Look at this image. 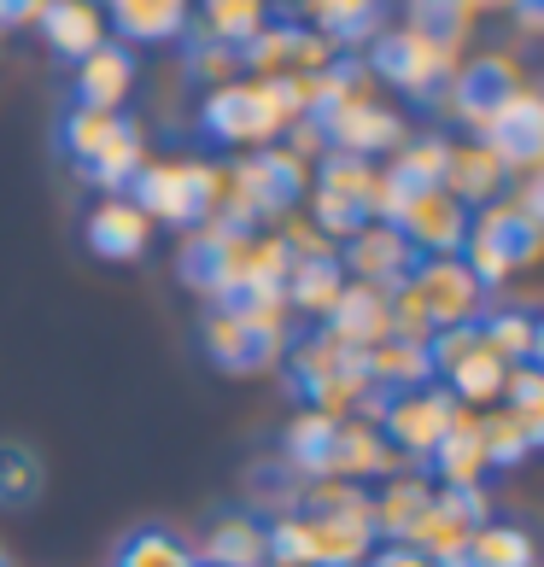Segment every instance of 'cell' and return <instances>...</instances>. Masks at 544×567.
Wrapping results in <instances>:
<instances>
[{
    "instance_id": "cell-1",
    "label": "cell",
    "mask_w": 544,
    "mask_h": 567,
    "mask_svg": "<svg viewBox=\"0 0 544 567\" xmlns=\"http://www.w3.org/2000/svg\"><path fill=\"white\" fill-rule=\"evenodd\" d=\"M305 187H310L305 158H292L287 146H253L246 158H235L223 171V199L212 223L258 228L264 217H287L305 199Z\"/></svg>"
},
{
    "instance_id": "cell-2",
    "label": "cell",
    "mask_w": 544,
    "mask_h": 567,
    "mask_svg": "<svg viewBox=\"0 0 544 567\" xmlns=\"http://www.w3.org/2000/svg\"><path fill=\"white\" fill-rule=\"evenodd\" d=\"M146 223H176V228H199L217 217V199H223V171L217 164H194V158H164V164H141L130 194Z\"/></svg>"
},
{
    "instance_id": "cell-3",
    "label": "cell",
    "mask_w": 544,
    "mask_h": 567,
    "mask_svg": "<svg viewBox=\"0 0 544 567\" xmlns=\"http://www.w3.org/2000/svg\"><path fill=\"white\" fill-rule=\"evenodd\" d=\"M205 357L228 374H253L287 351V305H205Z\"/></svg>"
},
{
    "instance_id": "cell-4",
    "label": "cell",
    "mask_w": 544,
    "mask_h": 567,
    "mask_svg": "<svg viewBox=\"0 0 544 567\" xmlns=\"http://www.w3.org/2000/svg\"><path fill=\"white\" fill-rule=\"evenodd\" d=\"M287 374L299 386V398H310V410H322V415H340L358 398H374V386L363 381V351H351L328 322H317L287 351Z\"/></svg>"
},
{
    "instance_id": "cell-5",
    "label": "cell",
    "mask_w": 544,
    "mask_h": 567,
    "mask_svg": "<svg viewBox=\"0 0 544 567\" xmlns=\"http://www.w3.org/2000/svg\"><path fill=\"white\" fill-rule=\"evenodd\" d=\"M258 235L264 228H235V223H199L194 240L182 246V281L205 292L212 305H235L246 281H253V258H258Z\"/></svg>"
},
{
    "instance_id": "cell-6",
    "label": "cell",
    "mask_w": 544,
    "mask_h": 567,
    "mask_svg": "<svg viewBox=\"0 0 544 567\" xmlns=\"http://www.w3.org/2000/svg\"><path fill=\"white\" fill-rule=\"evenodd\" d=\"M533 258H538V217L521 212L515 199L486 205L463 235V264L480 287H504L515 269H527Z\"/></svg>"
},
{
    "instance_id": "cell-7",
    "label": "cell",
    "mask_w": 544,
    "mask_h": 567,
    "mask_svg": "<svg viewBox=\"0 0 544 567\" xmlns=\"http://www.w3.org/2000/svg\"><path fill=\"white\" fill-rule=\"evenodd\" d=\"M369 71L387 76L392 89H404L410 100H439L451 89V71H456V48L433 41L422 30H381L374 35V53H369Z\"/></svg>"
},
{
    "instance_id": "cell-8",
    "label": "cell",
    "mask_w": 544,
    "mask_h": 567,
    "mask_svg": "<svg viewBox=\"0 0 544 567\" xmlns=\"http://www.w3.org/2000/svg\"><path fill=\"white\" fill-rule=\"evenodd\" d=\"M456 410L463 404H451V392L445 386H410V392H387L381 404H374V415H381V433L392 456H415V462H428L433 445L445 439V427L456 422Z\"/></svg>"
},
{
    "instance_id": "cell-9",
    "label": "cell",
    "mask_w": 544,
    "mask_h": 567,
    "mask_svg": "<svg viewBox=\"0 0 544 567\" xmlns=\"http://www.w3.org/2000/svg\"><path fill=\"white\" fill-rule=\"evenodd\" d=\"M492 520V503H486V486H439L433 503L422 509V520L410 527V550H422L428 561H463L474 527H486Z\"/></svg>"
},
{
    "instance_id": "cell-10",
    "label": "cell",
    "mask_w": 544,
    "mask_h": 567,
    "mask_svg": "<svg viewBox=\"0 0 544 567\" xmlns=\"http://www.w3.org/2000/svg\"><path fill=\"white\" fill-rule=\"evenodd\" d=\"M410 287H415V299H422L433 333H439V328L480 322V310H486V287L469 276L463 258H415Z\"/></svg>"
},
{
    "instance_id": "cell-11",
    "label": "cell",
    "mask_w": 544,
    "mask_h": 567,
    "mask_svg": "<svg viewBox=\"0 0 544 567\" xmlns=\"http://www.w3.org/2000/svg\"><path fill=\"white\" fill-rule=\"evenodd\" d=\"M333 258H340L346 281H363V287H381V292L404 287L410 269H415V251L392 223H363L358 235H346L333 246Z\"/></svg>"
},
{
    "instance_id": "cell-12",
    "label": "cell",
    "mask_w": 544,
    "mask_h": 567,
    "mask_svg": "<svg viewBox=\"0 0 544 567\" xmlns=\"http://www.w3.org/2000/svg\"><path fill=\"white\" fill-rule=\"evenodd\" d=\"M310 130L322 135L328 153H346V158H381L404 146V117L392 106H374V100H346L340 112H328Z\"/></svg>"
},
{
    "instance_id": "cell-13",
    "label": "cell",
    "mask_w": 544,
    "mask_h": 567,
    "mask_svg": "<svg viewBox=\"0 0 544 567\" xmlns=\"http://www.w3.org/2000/svg\"><path fill=\"white\" fill-rule=\"evenodd\" d=\"M392 228H399L410 240V251H422V258H456L463 235H469V212L445 194V187H415V194H404Z\"/></svg>"
},
{
    "instance_id": "cell-14",
    "label": "cell",
    "mask_w": 544,
    "mask_h": 567,
    "mask_svg": "<svg viewBox=\"0 0 544 567\" xmlns=\"http://www.w3.org/2000/svg\"><path fill=\"white\" fill-rule=\"evenodd\" d=\"M474 135H480V146H486V153L504 164L510 176H515V171H533L538 153H544V100H538L533 89L510 94Z\"/></svg>"
},
{
    "instance_id": "cell-15",
    "label": "cell",
    "mask_w": 544,
    "mask_h": 567,
    "mask_svg": "<svg viewBox=\"0 0 544 567\" xmlns=\"http://www.w3.org/2000/svg\"><path fill=\"white\" fill-rule=\"evenodd\" d=\"M527 82H521V65L510 53H486V59H474V65H463L451 76V106H456V117L469 123V130H480L497 106H504L510 94H521Z\"/></svg>"
},
{
    "instance_id": "cell-16",
    "label": "cell",
    "mask_w": 544,
    "mask_h": 567,
    "mask_svg": "<svg viewBox=\"0 0 544 567\" xmlns=\"http://www.w3.org/2000/svg\"><path fill=\"white\" fill-rule=\"evenodd\" d=\"M135 89V53L123 41H100L89 59H76V106L117 112Z\"/></svg>"
},
{
    "instance_id": "cell-17",
    "label": "cell",
    "mask_w": 544,
    "mask_h": 567,
    "mask_svg": "<svg viewBox=\"0 0 544 567\" xmlns=\"http://www.w3.org/2000/svg\"><path fill=\"white\" fill-rule=\"evenodd\" d=\"M399 468V456H392V445L374 427L363 422H346L340 415V427H333V445H328V468L322 480H346V486H363V480L374 474H392Z\"/></svg>"
},
{
    "instance_id": "cell-18",
    "label": "cell",
    "mask_w": 544,
    "mask_h": 567,
    "mask_svg": "<svg viewBox=\"0 0 544 567\" xmlns=\"http://www.w3.org/2000/svg\"><path fill=\"white\" fill-rule=\"evenodd\" d=\"M82 235H89V251H94V258H106V264H135L141 251H146V240H153V223H146L135 205L117 194V199H100V205H94Z\"/></svg>"
},
{
    "instance_id": "cell-19",
    "label": "cell",
    "mask_w": 544,
    "mask_h": 567,
    "mask_svg": "<svg viewBox=\"0 0 544 567\" xmlns=\"http://www.w3.org/2000/svg\"><path fill=\"white\" fill-rule=\"evenodd\" d=\"M428 468L439 474V486H480V480H486L492 462H486V439H480V415L474 410H456V422L433 445Z\"/></svg>"
},
{
    "instance_id": "cell-20",
    "label": "cell",
    "mask_w": 544,
    "mask_h": 567,
    "mask_svg": "<svg viewBox=\"0 0 544 567\" xmlns=\"http://www.w3.org/2000/svg\"><path fill=\"white\" fill-rule=\"evenodd\" d=\"M194 561H212V567H269V533L258 515H217L205 527V544Z\"/></svg>"
},
{
    "instance_id": "cell-21",
    "label": "cell",
    "mask_w": 544,
    "mask_h": 567,
    "mask_svg": "<svg viewBox=\"0 0 544 567\" xmlns=\"http://www.w3.org/2000/svg\"><path fill=\"white\" fill-rule=\"evenodd\" d=\"M439 187H445L463 212H469V205H497V199H504V187H510V171L474 141V146H451V164H445V182H439Z\"/></svg>"
},
{
    "instance_id": "cell-22",
    "label": "cell",
    "mask_w": 544,
    "mask_h": 567,
    "mask_svg": "<svg viewBox=\"0 0 544 567\" xmlns=\"http://www.w3.org/2000/svg\"><path fill=\"white\" fill-rule=\"evenodd\" d=\"M328 328L340 333V340H346L351 351H369V346L392 340V322H387V292H381V287H363V281H346V292H340V305H333Z\"/></svg>"
},
{
    "instance_id": "cell-23",
    "label": "cell",
    "mask_w": 544,
    "mask_h": 567,
    "mask_svg": "<svg viewBox=\"0 0 544 567\" xmlns=\"http://www.w3.org/2000/svg\"><path fill=\"white\" fill-rule=\"evenodd\" d=\"M428 503H433V486H428L422 474H392L387 486L369 497V527H374V538L404 544V538H410V527L422 520Z\"/></svg>"
},
{
    "instance_id": "cell-24",
    "label": "cell",
    "mask_w": 544,
    "mask_h": 567,
    "mask_svg": "<svg viewBox=\"0 0 544 567\" xmlns=\"http://www.w3.org/2000/svg\"><path fill=\"white\" fill-rule=\"evenodd\" d=\"M100 18H112L123 41H176L194 18V0H106Z\"/></svg>"
},
{
    "instance_id": "cell-25",
    "label": "cell",
    "mask_w": 544,
    "mask_h": 567,
    "mask_svg": "<svg viewBox=\"0 0 544 567\" xmlns=\"http://www.w3.org/2000/svg\"><path fill=\"white\" fill-rule=\"evenodd\" d=\"M35 24L48 35V48L65 53V59H89L100 41H106V18H100L94 0H48V12H41Z\"/></svg>"
},
{
    "instance_id": "cell-26",
    "label": "cell",
    "mask_w": 544,
    "mask_h": 567,
    "mask_svg": "<svg viewBox=\"0 0 544 567\" xmlns=\"http://www.w3.org/2000/svg\"><path fill=\"white\" fill-rule=\"evenodd\" d=\"M363 381L374 392H410V386H433V363H428V346L415 340H381L363 351Z\"/></svg>"
},
{
    "instance_id": "cell-27",
    "label": "cell",
    "mask_w": 544,
    "mask_h": 567,
    "mask_svg": "<svg viewBox=\"0 0 544 567\" xmlns=\"http://www.w3.org/2000/svg\"><path fill=\"white\" fill-rule=\"evenodd\" d=\"M340 292H346V269L340 258H292L287 269V310H305V317H317L328 322L333 317V305H340Z\"/></svg>"
},
{
    "instance_id": "cell-28",
    "label": "cell",
    "mask_w": 544,
    "mask_h": 567,
    "mask_svg": "<svg viewBox=\"0 0 544 567\" xmlns=\"http://www.w3.org/2000/svg\"><path fill=\"white\" fill-rule=\"evenodd\" d=\"M474 328H480V340H486V351L504 369L538 363V351H544V328H538L533 310H480Z\"/></svg>"
},
{
    "instance_id": "cell-29",
    "label": "cell",
    "mask_w": 544,
    "mask_h": 567,
    "mask_svg": "<svg viewBox=\"0 0 544 567\" xmlns=\"http://www.w3.org/2000/svg\"><path fill=\"white\" fill-rule=\"evenodd\" d=\"M141 164H146V141H141L135 123L123 117L117 130H112V141L100 146L89 164H76V176H82V182H94V187H106V194L117 199V194H130V182H135Z\"/></svg>"
},
{
    "instance_id": "cell-30",
    "label": "cell",
    "mask_w": 544,
    "mask_h": 567,
    "mask_svg": "<svg viewBox=\"0 0 544 567\" xmlns=\"http://www.w3.org/2000/svg\"><path fill=\"white\" fill-rule=\"evenodd\" d=\"M317 194L351 205L358 217L374 223V205H381V171L369 158H346V153H328L322 171H317Z\"/></svg>"
},
{
    "instance_id": "cell-31",
    "label": "cell",
    "mask_w": 544,
    "mask_h": 567,
    "mask_svg": "<svg viewBox=\"0 0 544 567\" xmlns=\"http://www.w3.org/2000/svg\"><path fill=\"white\" fill-rule=\"evenodd\" d=\"M305 12L317 18V35H328L333 48H358L381 35V0H305Z\"/></svg>"
},
{
    "instance_id": "cell-32",
    "label": "cell",
    "mask_w": 544,
    "mask_h": 567,
    "mask_svg": "<svg viewBox=\"0 0 544 567\" xmlns=\"http://www.w3.org/2000/svg\"><path fill=\"white\" fill-rule=\"evenodd\" d=\"M480 439H486V462H492V468H515V462H527L538 451L544 422L497 404V415H480Z\"/></svg>"
},
{
    "instance_id": "cell-33",
    "label": "cell",
    "mask_w": 544,
    "mask_h": 567,
    "mask_svg": "<svg viewBox=\"0 0 544 567\" xmlns=\"http://www.w3.org/2000/svg\"><path fill=\"white\" fill-rule=\"evenodd\" d=\"M194 24L212 35V41H223V48H246L264 24H269V12H264V0H199V18Z\"/></svg>"
},
{
    "instance_id": "cell-34",
    "label": "cell",
    "mask_w": 544,
    "mask_h": 567,
    "mask_svg": "<svg viewBox=\"0 0 544 567\" xmlns=\"http://www.w3.org/2000/svg\"><path fill=\"white\" fill-rule=\"evenodd\" d=\"M445 164H451V141L445 135H415L404 141L399 153H392V182L404 187V194H415V187H439L445 182Z\"/></svg>"
},
{
    "instance_id": "cell-35",
    "label": "cell",
    "mask_w": 544,
    "mask_h": 567,
    "mask_svg": "<svg viewBox=\"0 0 544 567\" xmlns=\"http://www.w3.org/2000/svg\"><path fill=\"white\" fill-rule=\"evenodd\" d=\"M41 486H48L41 456L30 445H18V439H0V509H30Z\"/></svg>"
},
{
    "instance_id": "cell-36",
    "label": "cell",
    "mask_w": 544,
    "mask_h": 567,
    "mask_svg": "<svg viewBox=\"0 0 544 567\" xmlns=\"http://www.w3.org/2000/svg\"><path fill=\"white\" fill-rule=\"evenodd\" d=\"M463 561L469 567H533V538L510 527V520H486V527H474Z\"/></svg>"
},
{
    "instance_id": "cell-37",
    "label": "cell",
    "mask_w": 544,
    "mask_h": 567,
    "mask_svg": "<svg viewBox=\"0 0 544 567\" xmlns=\"http://www.w3.org/2000/svg\"><path fill=\"white\" fill-rule=\"evenodd\" d=\"M182 41V59H187V76L212 82V89H223V82H240V53L223 48V41H212L194 18H187V30L176 35Z\"/></svg>"
},
{
    "instance_id": "cell-38",
    "label": "cell",
    "mask_w": 544,
    "mask_h": 567,
    "mask_svg": "<svg viewBox=\"0 0 544 567\" xmlns=\"http://www.w3.org/2000/svg\"><path fill=\"white\" fill-rule=\"evenodd\" d=\"M112 567H199V561H194V550H187L176 533H164V527H135L130 538L117 544Z\"/></svg>"
},
{
    "instance_id": "cell-39",
    "label": "cell",
    "mask_w": 544,
    "mask_h": 567,
    "mask_svg": "<svg viewBox=\"0 0 544 567\" xmlns=\"http://www.w3.org/2000/svg\"><path fill=\"white\" fill-rule=\"evenodd\" d=\"M292 48H299V24H269L240 48V71H258V82L269 76H292Z\"/></svg>"
},
{
    "instance_id": "cell-40",
    "label": "cell",
    "mask_w": 544,
    "mask_h": 567,
    "mask_svg": "<svg viewBox=\"0 0 544 567\" xmlns=\"http://www.w3.org/2000/svg\"><path fill=\"white\" fill-rule=\"evenodd\" d=\"M246 492H253V503L269 515V520H281L299 509V492H305V480L287 468V462H258L253 474H246Z\"/></svg>"
},
{
    "instance_id": "cell-41",
    "label": "cell",
    "mask_w": 544,
    "mask_h": 567,
    "mask_svg": "<svg viewBox=\"0 0 544 567\" xmlns=\"http://www.w3.org/2000/svg\"><path fill=\"white\" fill-rule=\"evenodd\" d=\"M117 112H89V106H71L65 112V123H59V146H65V158L71 164H89L100 146L112 141V130H117Z\"/></svg>"
},
{
    "instance_id": "cell-42",
    "label": "cell",
    "mask_w": 544,
    "mask_h": 567,
    "mask_svg": "<svg viewBox=\"0 0 544 567\" xmlns=\"http://www.w3.org/2000/svg\"><path fill=\"white\" fill-rule=\"evenodd\" d=\"M469 18H474L469 0H410V30L445 41V48H456L469 35Z\"/></svg>"
},
{
    "instance_id": "cell-43",
    "label": "cell",
    "mask_w": 544,
    "mask_h": 567,
    "mask_svg": "<svg viewBox=\"0 0 544 567\" xmlns=\"http://www.w3.org/2000/svg\"><path fill=\"white\" fill-rule=\"evenodd\" d=\"M504 410L544 422V374H538V363H521V369L504 374Z\"/></svg>"
},
{
    "instance_id": "cell-44",
    "label": "cell",
    "mask_w": 544,
    "mask_h": 567,
    "mask_svg": "<svg viewBox=\"0 0 544 567\" xmlns=\"http://www.w3.org/2000/svg\"><path fill=\"white\" fill-rule=\"evenodd\" d=\"M369 567H439V561H428L410 544H381V550H369Z\"/></svg>"
},
{
    "instance_id": "cell-45",
    "label": "cell",
    "mask_w": 544,
    "mask_h": 567,
    "mask_svg": "<svg viewBox=\"0 0 544 567\" xmlns=\"http://www.w3.org/2000/svg\"><path fill=\"white\" fill-rule=\"evenodd\" d=\"M48 12V0H0V30H24Z\"/></svg>"
},
{
    "instance_id": "cell-46",
    "label": "cell",
    "mask_w": 544,
    "mask_h": 567,
    "mask_svg": "<svg viewBox=\"0 0 544 567\" xmlns=\"http://www.w3.org/2000/svg\"><path fill=\"white\" fill-rule=\"evenodd\" d=\"M510 12H515V24L527 30V35L544 24V0H510Z\"/></svg>"
},
{
    "instance_id": "cell-47",
    "label": "cell",
    "mask_w": 544,
    "mask_h": 567,
    "mask_svg": "<svg viewBox=\"0 0 544 567\" xmlns=\"http://www.w3.org/2000/svg\"><path fill=\"white\" fill-rule=\"evenodd\" d=\"M469 7H474V12H504L510 0H469Z\"/></svg>"
},
{
    "instance_id": "cell-48",
    "label": "cell",
    "mask_w": 544,
    "mask_h": 567,
    "mask_svg": "<svg viewBox=\"0 0 544 567\" xmlns=\"http://www.w3.org/2000/svg\"><path fill=\"white\" fill-rule=\"evenodd\" d=\"M0 567H12V556H7V550H0Z\"/></svg>"
},
{
    "instance_id": "cell-49",
    "label": "cell",
    "mask_w": 544,
    "mask_h": 567,
    "mask_svg": "<svg viewBox=\"0 0 544 567\" xmlns=\"http://www.w3.org/2000/svg\"><path fill=\"white\" fill-rule=\"evenodd\" d=\"M445 567H469V561H445Z\"/></svg>"
},
{
    "instance_id": "cell-50",
    "label": "cell",
    "mask_w": 544,
    "mask_h": 567,
    "mask_svg": "<svg viewBox=\"0 0 544 567\" xmlns=\"http://www.w3.org/2000/svg\"><path fill=\"white\" fill-rule=\"evenodd\" d=\"M269 567H281V561H269Z\"/></svg>"
},
{
    "instance_id": "cell-51",
    "label": "cell",
    "mask_w": 544,
    "mask_h": 567,
    "mask_svg": "<svg viewBox=\"0 0 544 567\" xmlns=\"http://www.w3.org/2000/svg\"><path fill=\"white\" fill-rule=\"evenodd\" d=\"M199 567H212V561H199Z\"/></svg>"
}]
</instances>
